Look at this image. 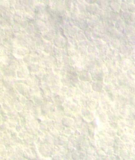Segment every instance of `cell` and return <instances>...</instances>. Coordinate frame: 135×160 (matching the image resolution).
Returning <instances> with one entry per match:
<instances>
[{
    "label": "cell",
    "instance_id": "836d02e7",
    "mask_svg": "<svg viewBox=\"0 0 135 160\" xmlns=\"http://www.w3.org/2000/svg\"><path fill=\"white\" fill-rule=\"evenodd\" d=\"M128 11L132 13H135V5L134 3H128Z\"/></svg>",
    "mask_w": 135,
    "mask_h": 160
},
{
    "label": "cell",
    "instance_id": "277c9868",
    "mask_svg": "<svg viewBox=\"0 0 135 160\" xmlns=\"http://www.w3.org/2000/svg\"><path fill=\"white\" fill-rule=\"evenodd\" d=\"M54 48V46L52 42L43 40L42 45L41 48V50L44 52L45 53L48 55H52Z\"/></svg>",
    "mask_w": 135,
    "mask_h": 160
},
{
    "label": "cell",
    "instance_id": "d6986e66",
    "mask_svg": "<svg viewBox=\"0 0 135 160\" xmlns=\"http://www.w3.org/2000/svg\"><path fill=\"white\" fill-rule=\"evenodd\" d=\"M24 31L29 36H31L33 34H34L36 32V30H35L33 23H29L28 24V26L26 27V28L24 30Z\"/></svg>",
    "mask_w": 135,
    "mask_h": 160
},
{
    "label": "cell",
    "instance_id": "ac0fdd59",
    "mask_svg": "<svg viewBox=\"0 0 135 160\" xmlns=\"http://www.w3.org/2000/svg\"><path fill=\"white\" fill-rule=\"evenodd\" d=\"M23 19V13L21 12H15L13 14V22L14 23L20 24Z\"/></svg>",
    "mask_w": 135,
    "mask_h": 160
},
{
    "label": "cell",
    "instance_id": "f35d334b",
    "mask_svg": "<svg viewBox=\"0 0 135 160\" xmlns=\"http://www.w3.org/2000/svg\"><path fill=\"white\" fill-rule=\"evenodd\" d=\"M133 3L135 5V0H134V2H133Z\"/></svg>",
    "mask_w": 135,
    "mask_h": 160
},
{
    "label": "cell",
    "instance_id": "9c48e42d",
    "mask_svg": "<svg viewBox=\"0 0 135 160\" xmlns=\"http://www.w3.org/2000/svg\"><path fill=\"white\" fill-rule=\"evenodd\" d=\"M109 33L111 36L112 38H115V39H118V40H121L122 38H123L125 34L122 33L121 32H119V30H118L117 29H115V28H112V30H110L109 31Z\"/></svg>",
    "mask_w": 135,
    "mask_h": 160
},
{
    "label": "cell",
    "instance_id": "6da1fadb",
    "mask_svg": "<svg viewBox=\"0 0 135 160\" xmlns=\"http://www.w3.org/2000/svg\"><path fill=\"white\" fill-rule=\"evenodd\" d=\"M53 46L59 49H65L67 42L66 37L61 33L56 34L53 40L52 41Z\"/></svg>",
    "mask_w": 135,
    "mask_h": 160
},
{
    "label": "cell",
    "instance_id": "1f68e13d",
    "mask_svg": "<svg viewBox=\"0 0 135 160\" xmlns=\"http://www.w3.org/2000/svg\"><path fill=\"white\" fill-rule=\"evenodd\" d=\"M90 44V42L88 40H84L78 42V47H86L87 48L89 44Z\"/></svg>",
    "mask_w": 135,
    "mask_h": 160
},
{
    "label": "cell",
    "instance_id": "603a6c76",
    "mask_svg": "<svg viewBox=\"0 0 135 160\" xmlns=\"http://www.w3.org/2000/svg\"><path fill=\"white\" fill-rule=\"evenodd\" d=\"M24 12L31 15L36 18V11L34 6H27V7H24Z\"/></svg>",
    "mask_w": 135,
    "mask_h": 160
},
{
    "label": "cell",
    "instance_id": "44dd1931",
    "mask_svg": "<svg viewBox=\"0 0 135 160\" xmlns=\"http://www.w3.org/2000/svg\"><path fill=\"white\" fill-rule=\"evenodd\" d=\"M131 14V13L128 11H121L119 13L120 17L125 21H128V20H129Z\"/></svg>",
    "mask_w": 135,
    "mask_h": 160
},
{
    "label": "cell",
    "instance_id": "f1b7e54d",
    "mask_svg": "<svg viewBox=\"0 0 135 160\" xmlns=\"http://www.w3.org/2000/svg\"><path fill=\"white\" fill-rule=\"evenodd\" d=\"M84 32L86 38H87V40L90 41L92 39V29L88 27L85 30H84Z\"/></svg>",
    "mask_w": 135,
    "mask_h": 160
},
{
    "label": "cell",
    "instance_id": "8992f818",
    "mask_svg": "<svg viewBox=\"0 0 135 160\" xmlns=\"http://www.w3.org/2000/svg\"><path fill=\"white\" fill-rule=\"evenodd\" d=\"M42 38L44 40L52 42L55 38V36H56V32L54 29H48L44 32L42 34Z\"/></svg>",
    "mask_w": 135,
    "mask_h": 160
},
{
    "label": "cell",
    "instance_id": "4dcf8cb0",
    "mask_svg": "<svg viewBox=\"0 0 135 160\" xmlns=\"http://www.w3.org/2000/svg\"><path fill=\"white\" fill-rule=\"evenodd\" d=\"M120 18L121 17H120L119 13H115V12H113V11L111 13V15H110V20L113 21V22H115Z\"/></svg>",
    "mask_w": 135,
    "mask_h": 160
},
{
    "label": "cell",
    "instance_id": "5bb4252c",
    "mask_svg": "<svg viewBox=\"0 0 135 160\" xmlns=\"http://www.w3.org/2000/svg\"><path fill=\"white\" fill-rule=\"evenodd\" d=\"M87 3H86L85 2H81V3H78L76 5L80 13L84 14V13H88L87 11Z\"/></svg>",
    "mask_w": 135,
    "mask_h": 160
},
{
    "label": "cell",
    "instance_id": "8d00e7d4",
    "mask_svg": "<svg viewBox=\"0 0 135 160\" xmlns=\"http://www.w3.org/2000/svg\"><path fill=\"white\" fill-rule=\"evenodd\" d=\"M84 1L87 4H93V3H96L98 0H84Z\"/></svg>",
    "mask_w": 135,
    "mask_h": 160
},
{
    "label": "cell",
    "instance_id": "30bf717a",
    "mask_svg": "<svg viewBox=\"0 0 135 160\" xmlns=\"http://www.w3.org/2000/svg\"><path fill=\"white\" fill-rule=\"evenodd\" d=\"M109 8L111 9L112 11L115 12V13H119L121 11V3L113 1V0H110L109 1Z\"/></svg>",
    "mask_w": 135,
    "mask_h": 160
},
{
    "label": "cell",
    "instance_id": "4fadbf2b",
    "mask_svg": "<svg viewBox=\"0 0 135 160\" xmlns=\"http://www.w3.org/2000/svg\"><path fill=\"white\" fill-rule=\"evenodd\" d=\"M108 45L110 48L115 49V50H118L121 45V40L118 39L112 38L111 41L109 42Z\"/></svg>",
    "mask_w": 135,
    "mask_h": 160
},
{
    "label": "cell",
    "instance_id": "ffe728a7",
    "mask_svg": "<svg viewBox=\"0 0 135 160\" xmlns=\"http://www.w3.org/2000/svg\"><path fill=\"white\" fill-rule=\"evenodd\" d=\"M64 3L67 12L70 13L72 7L75 5L74 0H64Z\"/></svg>",
    "mask_w": 135,
    "mask_h": 160
},
{
    "label": "cell",
    "instance_id": "7c38bea8",
    "mask_svg": "<svg viewBox=\"0 0 135 160\" xmlns=\"http://www.w3.org/2000/svg\"><path fill=\"white\" fill-rule=\"evenodd\" d=\"M75 26L77 27L80 30H83V31L87 29V28H88L87 20L81 19V18H79V20L75 22Z\"/></svg>",
    "mask_w": 135,
    "mask_h": 160
},
{
    "label": "cell",
    "instance_id": "d590c367",
    "mask_svg": "<svg viewBox=\"0 0 135 160\" xmlns=\"http://www.w3.org/2000/svg\"><path fill=\"white\" fill-rule=\"evenodd\" d=\"M128 22H129L130 23H132V24L135 22V13H131L130 18H129V20H128Z\"/></svg>",
    "mask_w": 135,
    "mask_h": 160
},
{
    "label": "cell",
    "instance_id": "ab89813d",
    "mask_svg": "<svg viewBox=\"0 0 135 160\" xmlns=\"http://www.w3.org/2000/svg\"><path fill=\"white\" fill-rule=\"evenodd\" d=\"M109 1H110V0H109Z\"/></svg>",
    "mask_w": 135,
    "mask_h": 160
},
{
    "label": "cell",
    "instance_id": "d6a6232c",
    "mask_svg": "<svg viewBox=\"0 0 135 160\" xmlns=\"http://www.w3.org/2000/svg\"><path fill=\"white\" fill-rule=\"evenodd\" d=\"M128 3L125 0H122L121 3V11H128Z\"/></svg>",
    "mask_w": 135,
    "mask_h": 160
},
{
    "label": "cell",
    "instance_id": "cb8c5ba5",
    "mask_svg": "<svg viewBox=\"0 0 135 160\" xmlns=\"http://www.w3.org/2000/svg\"><path fill=\"white\" fill-rule=\"evenodd\" d=\"M100 39L103 41L104 42L106 43V44H109V42L111 41L112 40V37L111 36H110L109 33V32H105L103 33L101 35V37H100Z\"/></svg>",
    "mask_w": 135,
    "mask_h": 160
},
{
    "label": "cell",
    "instance_id": "9a60e30c",
    "mask_svg": "<svg viewBox=\"0 0 135 160\" xmlns=\"http://www.w3.org/2000/svg\"><path fill=\"white\" fill-rule=\"evenodd\" d=\"M118 53H119L118 50H115V49H112V48H109L108 51L106 53L107 58L113 60L115 58V56Z\"/></svg>",
    "mask_w": 135,
    "mask_h": 160
},
{
    "label": "cell",
    "instance_id": "7a4b0ae2",
    "mask_svg": "<svg viewBox=\"0 0 135 160\" xmlns=\"http://www.w3.org/2000/svg\"><path fill=\"white\" fill-rule=\"evenodd\" d=\"M30 52V50L27 47H16L13 49V55L15 58L20 59L29 54Z\"/></svg>",
    "mask_w": 135,
    "mask_h": 160
},
{
    "label": "cell",
    "instance_id": "52a82bcc",
    "mask_svg": "<svg viewBox=\"0 0 135 160\" xmlns=\"http://www.w3.org/2000/svg\"><path fill=\"white\" fill-rule=\"evenodd\" d=\"M126 21L123 19H122L121 18H120L115 22V28L119 30V32L124 34L125 29L126 27Z\"/></svg>",
    "mask_w": 135,
    "mask_h": 160
},
{
    "label": "cell",
    "instance_id": "5b68a950",
    "mask_svg": "<svg viewBox=\"0 0 135 160\" xmlns=\"http://www.w3.org/2000/svg\"><path fill=\"white\" fill-rule=\"evenodd\" d=\"M102 9L100 8L97 3L93 4H87V11L88 13L91 15H98L100 14V11Z\"/></svg>",
    "mask_w": 135,
    "mask_h": 160
},
{
    "label": "cell",
    "instance_id": "f546056e",
    "mask_svg": "<svg viewBox=\"0 0 135 160\" xmlns=\"http://www.w3.org/2000/svg\"><path fill=\"white\" fill-rule=\"evenodd\" d=\"M67 39V42H68L70 44H71L72 46H74L75 48H76L77 49L78 48V42L76 40L75 37H68Z\"/></svg>",
    "mask_w": 135,
    "mask_h": 160
},
{
    "label": "cell",
    "instance_id": "2e32d148",
    "mask_svg": "<svg viewBox=\"0 0 135 160\" xmlns=\"http://www.w3.org/2000/svg\"><path fill=\"white\" fill-rule=\"evenodd\" d=\"M96 3L102 10H105L109 8V0H98Z\"/></svg>",
    "mask_w": 135,
    "mask_h": 160
},
{
    "label": "cell",
    "instance_id": "e575fe53",
    "mask_svg": "<svg viewBox=\"0 0 135 160\" xmlns=\"http://www.w3.org/2000/svg\"><path fill=\"white\" fill-rule=\"evenodd\" d=\"M28 24H29V22L27 21H26L25 19H24V18H23L22 21L21 22V23L19 24H20V26L21 27L22 29L24 30V29L26 28V27L28 26Z\"/></svg>",
    "mask_w": 135,
    "mask_h": 160
},
{
    "label": "cell",
    "instance_id": "8fae6325",
    "mask_svg": "<svg viewBox=\"0 0 135 160\" xmlns=\"http://www.w3.org/2000/svg\"><path fill=\"white\" fill-rule=\"evenodd\" d=\"M126 27L125 29L124 34L125 35H131L135 34V27L132 23L126 21Z\"/></svg>",
    "mask_w": 135,
    "mask_h": 160
},
{
    "label": "cell",
    "instance_id": "3957f363",
    "mask_svg": "<svg viewBox=\"0 0 135 160\" xmlns=\"http://www.w3.org/2000/svg\"><path fill=\"white\" fill-rule=\"evenodd\" d=\"M33 24L36 30V32L42 34L43 32L46 31L47 30H48V24L45 21L36 19V21L33 22Z\"/></svg>",
    "mask_w": 135,
    "mask_h": 160
},
{
    "label": "cell",
    "instance_id": "4316f807",
    "mask_svg": "<svg viewBox=\"0 0 135 160\" xmlns=\"http://www.w3.org/2000/svg\"><path fill=\"white\" fill-rule=\"evenodd\" d=\"M87 50L88 53H93L96 55H97L98 52H99V50H98L97 48L93 44H92V43H90L89 46L87 47Z\"/></svg>",
    "mask_w": 135,
    "mask_h": 160
},
{
    "label": "cell",
    "instance_id": "d4e9b609",
    "mask_svg": "<svg viewBox=\"0 0 135 160\" xmlns=\"http://www.w3.org/2000/svg\"><path fill=\"white\" fill-rule=\"evenodd\" d=\"M75 38L77 40V42H80V41H82V40H87V38H86L84 32L83 30H78V32H77L76 36H75Z\"/></svg>",
    "mask_w": 135,
    "mask_h": 160
},
{
    "label": "cell",
    "instance_id": "7402d4cb",
    "mask_svg": "<svg viewBox=\"0 0 135 160\" xmlns=\"http://www.w3.org/2000/svg\"><path fill=\"white\" fill-rule=\"evenodd\" d=\"M13 8L15 10V12H21V13H24V6L21 3V1H18L15 4Z\"/></svg>",
    "mask_w": 135,
    "mask_h": 160
},
{
    "label": "cell",
    "instance_id": "ba28073f",
    "mask_svg": "<svg viewBox=\"0 0 135 160\" xmlns=\"http://www.w3.org/2000/svg\"><path fill=\"white\" fill-rule=\"evenodd\" d=\"M56 9L58 13L61 15L67 12L64 3V0H57L56 3Z\"/></svg>",
    "mask_w": 135,
    "mask_h": 160
},
{
    "label": "cell",
    "instance_id": "83f0119b",
    "mask_svg": "<svg viewBox=\"0 0 135 160\" xmlns=\"http://www.w3.org/2000/svg\"><path fill=\"white\" fill-rule=\"evenodd\" d=\"M11 27H12V29H13V32L15 34H20L24 30L22 29L21 27L20 26V24H17V23H13V25L11 26Z\"/></svg>",
    "mask_w": 135,
    "mask_h": 160
},
{
    "label": "cell",
    "instance_id": "484cf974",
    "mask_svg": "<svg viewBox=\"0 0 135 160\" xmlns=\"http://www.w3.org/2000/svg\"><path fill=\"white\" fill-rule=\"evenodd\" d=\"M23 18L24 19H25L26 21H27L29 23H33L36 21L35 17H34L33 16L27 13H25V12H24L23 13Z\"/></svg>",
    "mask_w": 135,
    "mask_h": 160
},
{
    "label": "cell",
    "instance_id": "74e56055",
    "mask_svg": "<svg viewBox=\"0 0 135 160\" xmlns=\"http://www.w3.org/2000/svg\"><path fill=\"white\" fill-rule=\"evenodd\" d=\"M125 1L128 3H133L134 2V0H125Z\"/></svg>",
    "mask_w": 135,
    "mask_h": 160
},
{
    "label": "cell",
    "instance_id": "e0dca14e",
    "mask_svg": "<svg viewBox=\"0 0 135 160\" xmlns=\"http://www.w3.org/2000/svg\"><path fill=\"white\" fill-rule=\"evenodd\" d=\"M77 50L78 52L79 56L81 58H86L87 56V55L88 54L87 48H86V47H78Z\"/></svg>",
    "mask_w": 135,
    "mask_h": 160
}]
</instances>
